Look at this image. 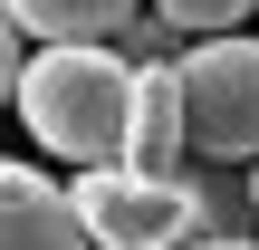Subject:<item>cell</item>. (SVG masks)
Masks as SVG:
<instances>
[{"instance_id":"4","label":"cell","mask_w":259,"mask_h":250,"mask_svg":"<svg viewBox=\"0 0 259 250\" xmlns=\"http://www.w3.org/2000/svg\"><path fill=\"white\" fill-rule=\"evenodd\" d=\"M0 250H96L87 212H77V183H48L38 164H10L0 173Z\"/></svg>"},{"instance_id":"1","label":"cell","mask_w":259,"mask_h":250,"mask_svg":"<svg viewBox=\"0 0 259 250\" xmlns=\"http://www.w3.org/2000/svg\"><path fill=\"white\" fill-rule=\"evenodd\" d=\"M135 96H144V58L115 48V39H38L10 67V106L29 125V145L77 164V173L87 164H125Z\"/></svg>"},{"instance_id":"8","label":"cell","mask_w":259,"mask_h":250,"mask_svg":"<svg viewBox=\"0 0 259 250\" xmlns=\"http://www.w3.org/2000/svg\"><path fill=\"white\" fill-rule=\"evenodd\" d=\"M250 202H259V164H250Z\"/></svg>"},{"instance_id":"3","label":"cell","mask_w":259,"mask_h":250,"mask_svg":"<svg viewBox=\"0 0 259 250\" xmlns=\"http://www.w3.org/2000/svg\"><path fill=\"white\" fill-rule=\"evenodd\" d=\"M77 212L96 250H183L192 241V173H135V164H87L77 173Z\"/></svg>"},{"instance_id":"5","label":"cell","mask_w":259,"mask_h":250,"mask_svg":"<svg viewBox=\"0 0 259 250\" xmlns=\"http://www.w3.org/2000/svg\"><path fill=\"white\" fill-rule=\"evenodd\" d=\"M19 39H125L144 10L135 0H0Z\"/></svg>"},{"instance_id":"6","label":"cell","mask_w":259,"mask_h":250,"mask_svg":"<svg viewBox=\"0 0 259 250\" xmlns=\"http://www.w3.org/2000/svg\"><path fill=\"white\" fill-rule=\"evenodd\" d=\"M154 10H163L183 39H221V29H240V19H250L259 0H154Z\"/></svg>"},{"instance_id":"7","label":"cell","mask_w":259,"mask_h":250,"mask_svg":"<svg viewBox=\"0 0 259 250\" xmlns=\"http://www.w3.org/2000/svg\"><path fill=\"white\" fill-rule=\"evenodd\" d=\"M183 250H259V241H221V231H192Z\"/></svg>"},{"instance_id":"2","label":"cell","mask_w":259,"mask_h":250,"mask_svg":"<svg viewBox=\"0 0 259 250\" xmlns=\"http://www.w3.org/2000/svg\"><path fill=\"white\" fill-rule=\"evenodd\" d=\"M192 164H259V39H192L183 48Z\"/></svg>"}]
</instances>
